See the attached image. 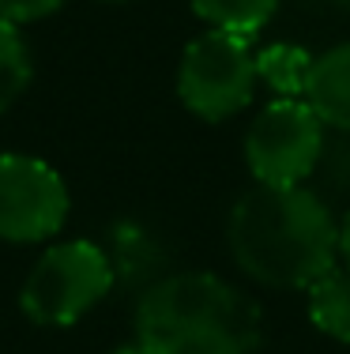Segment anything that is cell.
<instances>
[{
	"label": "cell",
	"mask_w": 350,
	"mask_h": 354,
	"mask_svg": "<svg viewBox=\"0 0 350 354\" xmlns=\"http://www.w3.org/2000/svg\"><path fill=\"white\" fill-rule=\"evenodd\" d=\"M324 151V121L305 98H275L245 132V166L256 185L294 189L316 170Z\"/></svg>",
	"instance_id": "5"
},
{
	"label": "cell",
	"mask_w": 350,
	"mask_h": 354,
	"mask_svg": "<svg viewBox=\"0 0 350 354\" xmlns=\"http://www.w3.org/2000/svg\"><path fill=\"white\" fill-rule=\"evenodd\" d=\"M313 61L316 57L298 46H268L256 53V72H260V83H268L279 98H302Z\"/></svg>",
	"instance_id": "10"
},
{
	"label": "cell",
	"mask_w": 350,
	"mask_h": 354,
	"mask_svg": "<svg viewBox=\"0 0 350 354\" xmlns=\"http://www.w3.org/2000/svg\"><path fill=\"white\" fill-rule=\"evenodd\" d=\"M193 12L207 27L230 30L241 38H256L271 23V15L279 12L282 0H188Z\"/></svg>",
	"instance_id": "9"
},
{
	"label": "cell",
	"mask_w": 350,
	"mask_h": 354,
	"mask_svg": "<svg viewBox=\"0 0 350 354\" xmlns=\"http://www.w3.org/2000/svg\"><path fill=\"white\" fill-rule=\"evenodd\" d=\"M110 354H147L139 343H128V347H117V351H110Z\"/></svg>",
	"instance_id": "14"
},
{
	"label": "cell",
	"mask_w": 350,
	"mask_h": 354,
	"mask_svg": "<svg viewBox=\"0 0 350 354\" xmlns=\"http://www.w3.org/2000/svg\"><path fill=\"white\" fill-rule=\"evenodd\" d=\"M113 286V260L87 238L57 241L41 252L19 290V306L41 328H72Z\"/></svg>",
	"instance_id": "3"
},
{
	"label": "cell",
	"mask_w": 350,
	"mask_h": 354,
	"mask_svg": "<svg viewBox=\"0 0 350 354\" xmlns=\"http://www.w3.org/2000/svg\"><path fill=\"white\" fill-rule=\"evenodd\" d=\"M68 185L49 162L30 155H0V241L35 245L68 223Z\"/></svg>",
	"instance_id": "6"
},
{
	"label": "cell",
	"mask_w": 350,
	"mask_h": 354,
	"mask_svg": "<svg viewBox=\"0 0 350 354\" xmlns=\"http://www.w3.org/2000/svg\"><path fill=\"white\" fill-rule=\"evenodd\" d=\"M30 75H35V64H30V49L19 27L0 19V113L23 98V91L30 87Z\"/></svg>",
	"instance_id": "11"
},
{
	"label": "cell",
	"mask_w": 350,
	"mask_h": 354,
	"mask_svg": "<svg viewBox=\"0 0 350 354\" xmlns=\"http://www.w3.org/2000/svg\"><path fill=\"white\" fill-rule=\"evenodd\" d=\"M305 102L324 121V129L350 132V41L320 53L305 80Z\"/></svg>",
	"instance_id": "7"
},
{
	"label": "cell",
	"mask_w": 350,
	"mask_h": 354,
	"mask_svg": "<svg viewBox=\"0 0 350 354\" xmlns=\"http://www.w3.org/2000/svg\"><path fill=\"white\" fill-rule=\"evenodd\" d=\"M64 0H0V19L12 27H27V23L49 19L53 12H61Z\"/></svg>",
	"instance_id": "12"
},
{
	"label": "cell",
	"mask_w": 350,
	"mask_h": 354,
	"mask_svg": "<svg viewBox=\"0 0 350 354\" xmlns=\"http://www.w3.org/2000/svg\"><path fill=\"white\" fill-rule=\"evenodd\" d=\"M339 264L350 272V212L343 215V223H339Z\"/></svg>",
	"instance_id": "13"
},
{
	"label": "cell",
	"mask_w": 350,
	"mask_h": 354,
	"mask_svg": "<svg viewBox=\"0 0 350 354\" xmlns=\"http://www.w3.org/2000/svg\"><path fill=\"white\" fill-rule=\"evenodd\" d=\"M136 343L147 354H253L260 306L215 272H173L139 298Z\"/></svg>",
	"instance_id": "2"
},
{
	"label": "cell",
	"mask_w": 350,
	"mask_h": 354,
	"mask_svg": "<svg viewBox=\"0 0 350 354\" xmlns=\"http://www.w3.org/2000/svg\"><path fill=\"white\" fill-rule=\"evenodd\" d=\"M102 4H124V0H102Z\"/></svg>",
	"instance_id": "15"
},
{
	"label": "cell",
	"mask_w": 350,
	"mask_h": 354,
	"mask_svg": "<svg viewBox=\"0 0 350 354\" xmlns=\"http://www.w3.org/2000/svg\"><path fill=\"white\" fill-rule=\"evenodd\" d=\"M233 264L271 290H309L339 268V223L305 185H253L226 218Z\"/></svg>",
	"instance_id": "1"
},
{
	"label": "cell",
	"mask_w": 350,
	"mask_h": 354,
	"mask_svg": "<svg viewBox=\"0 0 350 354\" xmlns=\"http://www.w3.org/2000/svg\"><path fill=\"white\" fill-rule=\"evenodd\" d=\"M305 309L316 332L336 343H350V272L331 268L305 290Z\"/></svg>",
	"instance_id": "8"
},
{
	"label": "cell",
	"mask_w": 350,
	"mask_h": 354,
	"mask_svg": "<svg viewBox=\"0 0 350 354\" xmlns=\"http://www.w3.org/2000/svg\"><path fill=\"white\" fill-rule=\"evenodd\" d=\"M249 41L253 38L215 27L188 41L177 64V98L188 113L200 121H226L253 102L260 72Z\"/></svg>",
	"instance_id": "4"
}]
</instances>
